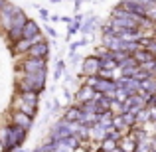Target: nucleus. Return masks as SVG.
<instances>
[{"instance_id": "obj_1", "label": "nucleus", "mask_w": 156, "mask_h": 152, "mask_svg": "<svg viewBox=\"0 0 156 152\" xmlns=\"http://www.w3.org/2000/svg\"><path fill=\"white\" fill-rule=\"evenodd\" d=\"M0 140L4 142V150L12 152L26 140V129H22L18 125H8L4 129V133L0 134Z\"/></svg>"}, {"instance_id": "obj_2", "label": "nucleus", "mask_w": 156, "mask_h": 152, "mask_svg": "<svg viewBox=\"0 0 156 152\" xmlns=\"http://www.w3.org/2000/svg\"><path fill=\"white\" fill-rule=\"evenodd\" d=\"M44 89H46V73H22L18 81V91L42 93Z\"/></svg>"}, {"instance_id": "obj_3", "label": "nucleus", "mask_w": 156, "mask_h": 152, "mask_svg": "<svg viewBox=\"0 0 156 152\" xmlns=\"http://www.w3.org/2000/svg\"><path fill=\"white\" fill-rule=\"evenodd\" d=\"M26 22H28V16L18 8V10L14 12V18H12V26H10V30L6 32L8 38H10V42H16V40L22 38V28H24V24H26Z\"/></svg>"}, {"instance_id": "obj_4", "label": "nucleus", "mask_w": 156, "mask_h": 152, "mask_svg": "<svg viewBox=\"0 0 156 152\" xmlns=\"http://www.w3.org/2000/svg\"><path fill=\"white\" fill-rule=\"evenodd\" d=\"M20 73H46V59H36V57H26L18 65Z\"/></svg>"}, {"instance_id": "obj_5", "label": "nucleus", "mask_w": 156, "mask_h": 152, "mask_svg": "<svg viewBox=\"0 0 156 152\" xmlns=\"http://www.w3.org/2000/svg\"><path fill=\"white\" fill-rule=\"evenodd\" d=\"M101 71V59L97 55H89L83 59V65H81V73L83 77H91V75H99Z\"/></svg>"}, {"instance_id": "obj_6", "label": "nucleus", "mask_w": 156, "mask_h": 152, "mask_svg": "<svg viewBox=\"0 0 156 152\" xmlns=\"http://www.w3.org/2000/svg\"><path fill=\"white\" fill-rule=\"evenodd\" d=\"M18 10V6H14V4L6 2L2 8H0V26H2V30H10L12 26V18H14V12Z\"/></svg>"}, {"instance_id": "obj_7", "label": "nucleus", "mask_w": 156, "mask_h": 152, "mask_svg": "<svg viewBox=\"0 0 156 152\" xmlns=\"http://www.w3.org/2000/svg\"><path fill=\"white\" fill-rule=\"evenodd\" d=\"M28 57H36V59H46L50 55V46H48L46 40H40V42H34L30 46V50L26 53Z\"/></svg>"}, {"instance_id": "obj_8", "label": "nucleus", "mask_w": 156, "mask_h": 152, "mask_svg": "<svg viewBox=\"0 0 156 152\" xmlns=\"http://www.w3.org/2000/svg\"><path fill=\"white\" fill-rule=\"evenodd\" d=\"M93 97H95V89H93L91 85L83 83L79 87V91L75 93V103L77 105H83V103H87V101H93Z\"/></svg>"}, {"instance_id": "obj_9", "label": "nucleus", "mask_w": 156, "mask_h": 152, "mask_svg": "<svg viewBox=\"0 0 156 152\" xmlns=\"http://www.w3.org/2000/svg\"><path fill=\"white\" fill-rule=\"evenodd\" d=\"M119 6H121L122 10L130 12V14L142 16V18L146 16V12H144V6H140V4H138V2H134V0H121V2H119ZM146 18H148V16H146Z\"/></svg>"}, {"instance_id": "obj_10", "label": "nucleus", "mask_w": 156, "mask_h": 152, "mask_svg": "<svg viewBox=\"0 0 156 152\" xmlns=\"http://www.w3.org/2000/svg\"><path fill=\"white\" fill-rule=\"evenodd\" d=\"M12 125H18V126H22V129L30 130L32 129V117H28L26 113L14 109V113H12Z\"/></svg>"}, {"instance_id": "obj_11", "label": "nucleus", "mask_w": 156, "mask_h": 152, "mask_svg": "<svg viewBox=\"0 0 156 152\" xmlns=\"http://www.w3.org/2000/svg\"><path fill=\"white\" fill-rule=\"evenodd\" d=\"M38 95L36 91H20L16 97V103H22V105H30V107H38Z\"/></svg>"}, {"instance_id": "obj_12", "label": "nucleus", "mask_w": 156, "mask_h": 152, "mask_svg": "<svg viewBox=\"0 0 156 152\" xmlns=\"http://www.w3.org/2000/svg\"><path fill=\"white\" fill-rule=\"evenodd\" d=\"M40 36V28H38V24L34 22V20H28L26 24H24V28H22V38H26V40H34V38H38Z\"/></svg>"}, {"instance_id": "obj_13", "label": "nucleus", "mask_w": 156, "mask_h": 152, "mask_svg": "<svg viewBox=\"0 0 156 152\" xmlns=\"http://www.w3.org/2000/svg\"><path fill=\"white\" fill-rule=\"evenodd\" d=\"M81 115H83L81 107H79V105H73V107H69V109L65 111L63 121H67V122H79V121H81Z\"/></svg>"}, {"instance_id": "obj_14", "label": "nucleus", "mask_w": 156, "mask_h": 152, "mask_svg": "<svg viewBox=\"0 0 156 152\" xmlns=\"http://www.w3.org/2000/svg\"><path fill=\"white\" fill-rule=\"evenodd\" d=\"M140 91L142 93H148V95H152V93H156V77H146V79L140 81Z\"/></svg>"}, {"instance_id": "obj_15", "label": "nucleus", "mask_w": 156, "mask_h": 152, "mask_svg": "<svg viewBox=\"0 0 156 152\" xmlns=\"http://www.w3.org/2000/svg\"><path fill=\"white\" fill-rule=\"evenodd\" d=\"M130 55H133L134 59H136V63H138V65H142V63H146V61H152V59H154V57L150 55V53L146 51L144 48H140V50L133 51V53H130Z\"/></svg>"}, {"instance_id": "obj_16", "label": "nucleus", "mask_w": 156, "mask_h": 152, "mask_svg": "<svg viewBox=\"0 0 156 152\" xmlns=\"http://www.w3.org/2000/svg\"><path fill=\"white\" fill-rule=\"evenodd\" d=\"M136 67H138V63H136V59H134L133 55L125 57V59L119 63V69H136Z\"/></svg>"}, {"instance_id": "obj_17", "label": "nucleus", "mask_w": 156, "mask_h": 152, "mask_svg": "<svg viewBox=\"0 0 156 152\" xmlns=\"http://www.w3.org/2000/svg\"><path fill=\"white\" fill-rule=\"evenodd\" d=\"M122 121H125V125L129 126V129H133L134 125H138V122H136V115H134V113H130V111L122 113Z\"/></svg>"}, {"instance_id": "obj_18", "label": "nucleus", "mask_w": 156, "mask_h": 152, "mask_svg": "<svg viewBox=\"0 0 156 152\" xmlns=\"http://www.w3.org/2000/svg\"><path fill=\"white\" fill-rule=\"evenodd\" d=\"M144 50H146V51H148L150 55H152L154 59H156V38H150V40H148V44L144 46Z\"/></svg>"}, {"instance_id": "obj_19", "label": "nucleus", "mask_w": 156, "mask_h": 152, "mask_svg": "<svg viewBox=\"0 0 156 152\" xmlns=\"http://www.w3.org/2000/svg\"><path fill=\"white\" fill-rule=\"evenodd\" d=\"M0 152H6V150H4V142L2 140H0Z\"/></svg>"}, {"instance_id": "obj_20", "label": "nucleus", "mask_w": 156, "mask_h": 152, "mask_svg": "<svg viewBox=\"0 0 156 152\" xmlns=\"http://www.w3.org/2000/svg\"><path fill=\"white\" fill-rule=\"evenodd\" d=\"M4 4H6V0H0V8H2V6H4Z\"/></svg>"}]
</instances>
